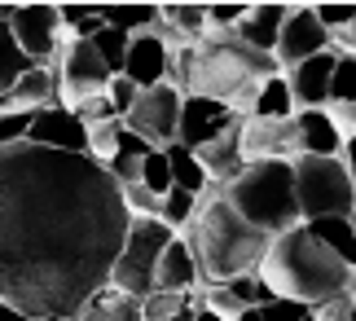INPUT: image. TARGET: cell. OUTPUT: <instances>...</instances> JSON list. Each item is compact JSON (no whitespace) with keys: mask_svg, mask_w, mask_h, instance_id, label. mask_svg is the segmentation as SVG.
<instances>
[{"mask_svg":"<svg viewBox=\"0 0 356 321\" xmlns=\"http://www.w3.org/2000/svg\"><path fill=\"white\" fill-rule=\"evenodd\" d=\"M119 185L88 155L0 146V304L66 321L111 282L128 238Z\"/></svg>","mask_w":356,"mask_h":321,"instance_id":"cell-1","label":"cell"},{"mask_svg":"<svg viewBox=\"0 0 356 321\" xmlns=\"http://www.w3.org/2000/svg\"><path fill=\"white\" fill-rule=\"evenodd\" d=\"M238 155L242 163H295L299 159V132L295 119H242L238 123Z\"/></svg>","mask_w":356,"mask_h":321,"instance_id":"cell-10","label":"cell"},{"mask_svg":"<svg viewBox=\"0 0 356 321\" xmlns=\"http://www.w3.org/2000/svg\"><path fill=\"white\" fill-rule=\"evenodd\" d=\"M102 22L132 40V36L154 31V26H159V9H149V5H106L102 9Z\"/></svg>","mask_w":356,"mask_h":321,"instance_id":"cell-24","label":"cell"},{"mask_svg":"<svg viewBox=\"0 0 356 321\" xmlns=\"http://www.w3.org/2000/svg\"><path fill=\"white\" fill-rule=\"evenodd\" d=\"M66 321H141V308H136V299L119 295V290H111V286H102L84 308H79L75 317H66Z\"/></svg>","mask_w":356,"mask_h":321,"instance_id":"cell-21","label":"cell"},{"mask_svg":"<svg viewBox=\"0 0 356 321\" xmlns=\"http://www.w3.org/2000/svg\"><path fill=\"white\" fill-rule=\"evenodd\" d=\"M26 71H31V62L22 58V49L13 45L9 26L0 22V97H9V88H13V84H18Z\"/></svg>","mask_w":356,"mask_h":321,"instance_id":"cell-26","label":"cell"},{"mask_svg":"<svg viewBox=\"0 0 356 321\" xmlns=\"http://www.w3.org/2000/svg\"><path fill=\"white\" fill-rule=\"evenodd\" d=\"M136 93H141V88H136L132 79H123V75H111V84H106V102L115 106V115H119V119H123V115H128V110H132Z\"/></svg>","mask_w":356,"mask_h":321,"instance_id":"cell-36","label":"cell"},{"mask_svg":"<svg viewBox=\"0 0 356 321\" xmlns=\"http://www.w3.org/2000/svg\"><path fill=\"white\" fill-rule=\"evenodd\" d=\"M317 53H330V36H325V26L317 22L312 5H291V13H286V22H282V31H277L273 62H277L282 71H291V66L317 58Z\"/></svg>","mask_w":356,"mask_h":321,"instance_id":"cell-11","label":"cell"},{"mask_svg":"<svg viewBox=\"0 0 356 321\" xmlns=\"http://www.w3.org/2000/svg\"><path fill=\"white\" fill-rule=\"evenodd\" d=\"M181 102L185 97L172 88V84H159V88H145L136 93L132 110L123 115V128L132 136H141L145 146L154 150H168L176 141V123H181Z\"/></svg>","mask_w":356,"mask_h":321,"instance_id":"cell-9","label":"cell"},{"mask_svg":"<svg viewBox=\"0 0 356 321\" xmlns=\"http://www.w3.org/2000/svg\"><path fill=\"white\" fill-rule=\"evenodd\" d=\"M312 321H352V295H334L312 308Z\"/></svg>","mask_w":356,"mask_h":321,"instance_id":"cell-39","label":"cell"},{"mask_svg":"<svg viewBox=\"0 0 356 321\" xmlns=\"http://www.w3.org/2000/svg\"><path fill=\"white\" fill-rule=\"evenodd\" d=\"M330 102H356V58H334Z\"/></svg>","mask_w":356,"mask_h":321,"instance_id":"cell-34","label":"cell"},{"mask_svg":"<svg viewBox=\"0 0 356 321\" xmlns=\"http://www.w3.org/2000/svg\"><path fill=\"white\" fill-rule=\"evenodd\" d=\"M119 136H123V119H111V123H92L88 128V159L92 163H111L119 155Z\"/></svg>","mask_w":356,"mask_h":321,"instance_id":"cell-28","label":"cell"},{"mask_svg":"<svg viewBox=\"0 0 356 321\" xmlns=\"http://www.w3.org/2000/svg\"><path fill=\"white\" fill-rule=\"evenodd\" d=\"M26 141L44 146V150H58V155H88V128L71 115V110H62V106L35 110Z\"/></svg>","mask_w":356,"mask_h":321,"instance_id":"cell-13","label":"cell"},{"mask_svg":"<svg viewBox=\"0 0 356 321\" xmlns=\"http://www.w3.org/2000/svg\"><path fill=\"white\" fill-rule=\"evenodd\" d=\"M194 159H198V167L207 172V185H234V180L242 176V155H238V128L234 132H225V136H216V141H207V146H198L194 150Z\"/></svg>","mask_w":356,"mask_h":321,"instance_id":"cell-18","label":"cell"},{"mask_svg":"<svg viewBox=\"0 0 356 321\" xmlns=\"http://www.w3.org/2000/svg\"><path fill=\"white\" fill-rule=\"evenodd\" d=\"M31 119H35V115H0V146H18V141H26V132H31Z\"/></svg>","mask_w":356,"mask_h":321,"instance_id":"cell-38","label":"cell"},{"mask_svg":"<svg viewBox=\"0 0 356 321\" xmlns=\"http://www.w3.org/2000/svg\"><path fill=\"white\" fill-rule=\"evenodd\" d=\"M181 238L194 251L202 286H225L242 273H255L264 251H268V238L259 229H251L225 203L220 185H207V194L198 198V212H194V220H189V229Z\"/></svg>","mask_w":356,"mask_h":321,"instance_id":"cell-3","label":"cell"},{"mask_svg":"<svg viewBox=\"0 0 356 321\" xmlns=\"http://www.w3.org/2000/svg\"><path fill=\"white\" fill-rule=\"evenodd\" d=\"M88 45L97 49V58L106 62V71H111V75L123 71V58H128V36H123V31H115V26H102V31L92 36Z\"/></svg>","mask_w":356,"mask_h":321,"instance_id":"cell-29","label":"cell"},{"mask_svg":"<svg viewBox=\"0 0 356 321\" xmlns=\"http://www.w3.org/2000/svg\"><path fill=\"white\" fill-rule=\"evenodd\" d=\"M225 203L246 220L251 229H259L264 238L304 225L299 220V203H295V176L291 163H251L242 167V176L234 185H225Z\"/></svg>","mask_w":356,"mask_h":321,"instance_id":"cell-4","label":"cell"},{"mask_svg":"<svg viewBox=\"0 0 356 321\" xmlns=\"http://www.w3.org/2000/svg\"><path fill=\"white\" fill-rule=\"evenodd\" d=\"M295 176V203H299V220H325V216H352L356 212V185L348 176L343 159H312L299 155L291 163Z\"/></svg>","mask_w":356,"mask_h":321,"instance_id":"cell-5","label":"cell"},{"mask_svg":"<svg viewBox=\"0 0 356 321\" xmlns=\"http://www.w3.org/2000/svg\"><path fill=\"white\" fill-rule=\"evenodd\" d=\"M194 321H220V317H211V313H202V308H194Z\"/></svg>","mask_w":356,"mask_h":321,"instance_id":"cell-43","label":"cell"},{"mask_svg":"<svg viewBox=\"0 0 356 321\" xmlns=\"http://www.w3.org/2000/svg\"><path fill=\"white\" fill-rule=\"evenodd\" d=\"M229 286V295H234L242 308H259V304H268L273 299V290L259 282L255 273H242V277H234V282H225Z\"/></svg>","mask_w":356,"mask_h":321,"instance_id":"cell-33","label":"cell"},{"mask_svg":"<svg viewBox=\"0 0 356 321\" xmlns=\"http://www.w3.org/2000/svg\"><path fill=\"white\" fill-rule=\"evenodd\" d=\"M352 321H356V295H352Z\"/></svg>","mask_w":356,"mask_h":321,"instance_id":"cell-44","label":"cell"},{"mask_svg":"<svg viewBox=\"0 0 356 321\" xmlns=\"http://www.w3.org/2000/svg\"><path fill=\"white\" fill-rule=\"evenodd\" d=\"M141 308V321H172L176 313L189 308V295H168V290H149V295L136 304Z\"/></svg>","mask_w":356,"mask_h":321,"instance_id":"cell-31","label":"cell"},{"mask_svg":"<svg viewBox=\"0 0 356 321\" xmlns=\"http://www.w3.org/2000/svg\"><path fill=\"white\" fill-rule=\"evenodd\" d=\"M242 119H234V110L225 102H211V97H185L181 102V123H176V146L198 150L216 141V136L234 132Z\"/></svg>","mask_w":356,"mask_h":321,"instance_id":"cell-12","label":"cell"},{"mask_svg":"<svg viewBox=\"0 0 356 321\" xmlns=\"http://www.w3.org/2000/svg\"><path fill=\"white\" fill-rule=\"evenodd\" d=\"M53 71H58V106L62 110H79L84 102L102 97L106 84H111V71H106V62L97 58V49H92L88 40L62 45Z\"/></svg>","mask_w":356,"mask_h":321,"instance_id":"cell-8","label":"cell"},{"mask_svg":"<svg viewBox=\"0 0 356 321\" xmlns=\"http://www.w3.org/2000/svg\"><path fill=\"white\" fill-rule=\"evenodd\" d=\"M295 132H299V155H312V159H339V132L330 128L325 110H295Z\"/></svg>","mask_w":356,"mask_h":321,"instance_id":"cell-19","label":"cell"},{"mask_svg":"<svg viewBox=\"0 0 356 321\" xmlns=\"http://www.w3.org/2000/svg\"><path fill=\"white\" fill-rule=\"evenodd\" d=\"M194 212H198V198H194V194H185V189H168V194H163V203H159V220L172 233H185L189 220H194Z\"/></svg>","mask_w":356,"mask_h":321,"instance_id":"cell-27","label":"cell"},{"mask_svg":"<svg viewBox=\"0 0 356 321\" xmlns=\"http://www.w3.org/2000/svg\"><path fill=\"white\" fill-rule=\"evenodd\" d=\"M325 119H330V128L339 132V141H352L356 136V102H325Z\"/></svg>","mask_w":356,"mask_h":321,"instance_id":"cell-35","label":"cell"},{"mask_svg":"<svg viewBox=\"0 0 356 321\" xmlns=\"http://www.w3.org/2000/svg\"><path fill=\"white\" fill-rule=\"evenodd\" d=\"M172 321H194V299H189V308H185V313H176Z\"/></svg>","mask_w":356,"mask_h":321,"instance_id":"cell-42","label":"cell"},{"mask_svg":"<svg viewBox=\"0 0 356 321\" xmlns=\"http://www.w3.org/2000/svg\"><path fill=\"white\" fill-rule=\"evenodd\" d=\"M141 185L149 194H159V198L172 189V167H168V155H163V150H149L141 159Z\"/></svg>","mask_w":356,"mask_h":321,"instance_id":"cell-32","label":"cell"},{"mask_svg":"<svg viewBox=\"0 0 356 321\" xmlns=\"http://www.w3.org/2000/svg\"><path fill=\"white\" fill-rule=\"evenodd\" d=\"M58 22H62V45H71V40H92L106 26L97 5H58Z\"/></svg>","mask_w":356,"mask_h":321,"instance_id":"cell-25","label":"cell"},{"mask_svg":"<svg viewBox=\"0 0 356 321\" xmlns=\"http://www.w3.org/2000/svg\"><path fill=\"white\" fill-rule=\"evenodd\" d=\"M286 13H291V5H246V18L238 22L234 36L242 40L246 49L268 53V58H273V49H277V31H282Z\"/></svg>","mask_w":356,"mask_h":321,"instance_id":"cell-17","label":"cell"},{"mask_svg":"<svg viewBox=\"0 0 356 321\" xmlns=\"http://www.w3.org/2000/svg\"><path fill=\"white\" fill-rule=\"evenodd\" d=\"M0 22L9 26L13 45L31 66H58L62 53V22L58 5H22V9H0Z\"/></svg>","mask_w":356,"mask_h":321,"instance_id":"cell-7","label":"cell"},{"mask_svg":"<svg viewBox=\"0 0 356 321\" xmlns=\"http://www.w3.org/2000/svg\"><path fill=\"white\" fill-rule=\"evenodd\" d=\"M172 238H176V233L163 225V220H132V225H128V238H123L119 256L111 264V282H106V286L141 304L149 290H154L159 256H163V246H168Z\"/></svg>","mask_w":356,"mask_h":321,"instance_id":"cell-6","label":"cell"},{"mask_svg":"<svg viewBox=\"0 0 356 321\" xmlns=\"http://www.w3.org/2000/svg\"><path fill=\"white\" fill-rule=\"evenodd\" d=\"M255 277L273 290V299H291V304H304V308L348 295L356 282V273L312 238L308 225H295L277 238H268V251L259 260Z\"/></svg>","mask_w":356,"mask_h":321,"instance_id":"cell-2","label":"cell"},{"mask_svg":"<svg viewBox=\"0 0 356 321\" xmlns=\"http://www.w3.org/2000/svg\"><path fill=\"white\" fill-rule=\"evenodd\" d=\"M308 233L317 238L334 260H343L348 269L356 273V229L348 216H325V220H308Z\"/></svg>","mask_w":356,"mask_h":321,"instance_id":"cell-20","label":"cell"},{"mask_svg":"<svg viewBox=\"0 0 356 321\" xmlns=\"http://www.w3.org/2000/svg\"><path fill=\"white\" fill-rule=\"evenodd\" d=\"M163 155H168V167H172V189H185V194H194V198H202V194H207V172L198 167L194 150H185V146L172 141Z\"/></svg>","mask_w":356,"mask_h":321,"instance_id":"cell-22","label":"cell"},{"mask_svg":"<svg viewBox=\"0 0 356 321\" xmlns=\"http://www.w3.org/2000/svg\"><path fill=\"white\" fill-rule=\"evenodd\" d=\"M339 159H343L348 176H352V185H356V136H352V141H343V150H339Z\"/></svg>","mask_w":356,"mask_h":321,"instance_id":"cell-40","label":"cell"},{"mask_svg":"<svg viewBox=\"0 0 356 321\" xmlns=\"http://www.w3.org/2000/svg\"><path fill=\"white\" fill-rule=\"evenodd\" d=\"M198 286H202V277H198L194 251H189V242L181 238V233H176V238L163 246V256H159L154 290H168V295H194Z\"/></svg>","mask_w":356,"mask_h":321,"instance_id":"cell-16","label":"cell"},{"mask_svg":"<svg viewBox=\"0 0 356 321\" xmlns=\"http://www.w3.org/2000/svg\"><path fill=\"white\" fill-rule=\"evenodd\" d=\"M312 13H317V22L325 26V36L343 31L348 22H356V5H312Z\"/></svg>","mask_w":356,"mask_h":321,"instance_id":"cell-37","label":"cell"},{"mask_svg":"<svg viewBox=\"0 0 356 321\" xmlns=\"http://www.w3.org/2000/svg\"><path fill=\"white\" fill-rule=\"evenodd\" d=\"M286 84H291V97H295V110H321L330 102V75H334V53H317V58L282 71Z\"/></svg>","mask_w":356,"mask_h":321,"instance_id":"cell-15","label":"cell"},{"mask_svg":"<svg viewBox=\"0 0 356 321\" xmlns=\"http://www.w3.org/2000/svg\"><path fill=\"white\" fill-rule=\"evenodd\" d=\"M119 198H123V212L132 220H159V194H149L141 180H132V185H119Z\"/></svg>","mask_w":356,"mask_h":321,"instance_id":"cell-30","label":"cell"},{"mask_svg":"<svg viewBox=\"0 0 356 321\" xmlns=\"http://www.w3.org/2000/svg\"><path fill=\"white\" fill-rule=\"evenodd\" d=\"M255 119H295V97H291V84L286 75H268L259 84V97H255Z\"/></svg>","mask_w":356,"mask_h":321,"instance_id":"cell-23","label":"cell"},{"mask_svg":"<svg viewBox=\"0 0 356 321\" xmlns=\"http://www.w3.org/2000/svg\"><path fill=\"white\" fill-rule=\"evenodd\" d=\"M168 45L154 36V31H145V36H132L128 40V58H123V79H132L136 88H159V84H168Z\"/></svg>","mask_w":356,"mask_h":321,"instance_id":"cell-14","label":"cell"},{"mask_svg":"<svg viewBox=\"0 0 356 321\" xmlns=\"http://www.w3.org/2000/svg\"><path fill=\"white\" fill-rule=\"evenodd\" d=\"M0 321H26L18 308H9V304H0Z\"/></svg>","mask_w":356,"mask_h":321,"instance_id":"cell-41","label":"cell"}]
</instances>
